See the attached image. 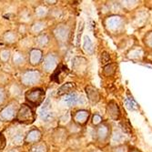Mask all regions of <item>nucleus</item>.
Here are the masks:
<instances>
[{
    "label": "nucleus",
    "mask_w": 152,
    "mask_h": 152,
    "mask_svg": "<svg viewBox=\"0 0 152 152\" xmlns=\"http://www.w3.org/2000/svg\"><path fill=\"white\" fill-rule=\"evenodd\" d=\"M125 104H126V107L130 110H134L137 107L136 102L134 101V99L132 98H127L125 100Z\"/></svg>",
    "instance_id": "31"
},
{
    "label": "nucleus",
    "mask_w": 152,
    "mask_h": 152,
    "mask_svg": "<svg viewBox=\"0 0 152 152\" xmlns=\"http://www.w3.org/2000/svg\"><path fill=\"white\" fill-rule=\"evenodd\" d=\"M132 152H137V151H136V150H133Z\"/></svg>",
    "instance_id": "43"
},
{
    "label": "nucleus",
    "mask_w": 152,
    "mask_h": 152,
    "mask_svg": "<svg viewBox=\"0 0 152 152\" xmlns=\"http://www.w3.org/2000/svg\"><path fill=\"white\" fill-rule=\"evenodd\" d=\"M29 152H48V147L44 142H38L30 148Z\"/></svg>",
    "instance_id": "22"
},
{
    "label": "nucleus",
    "mask_w": 152,
    "mask_h": 152,
    "mask_svg": "<svg viewBox=\"0 0 152 152\" xmlns=\"http://www.w3.org/2000/svg\"><path fill=\"white\" fill-rule=\"evenodd\" d=\"M4 41L8 44H11V43H14V42H16V40H17V34L16 32H14V31H7L4 34Z\"/></svg>",
    "instance_id": "24"
},
{
    "label": "nucleus",
    "mask_w": 152,
    "mask_h": 152,
    "mask_svg": "<svg viewBox=\"0 0 152 152\" xmlns=\"http://www.w3.org/2000/svg\"><path fill=\"white\" fill-rule=\"evenodd\" d=\"M146 43L149 46V47H151L152 48V32L151 33H149L148 36H147V37H146Z\"/></svg>",
    "instance_id": "37"
},
{
    "label": "nucleus",
    "mask_w": 152,
    "mask_h": 152,
    "mask_svg": "<svg viewBox=\"0 0 152 152\" xmlns=\"http://www.w3.org/2000/svg\"><path fill=\"white\" fill-rule=\"evenodd\" d=\"M11 93H12L13 95L17 96V95H18V94L20 93V90H19V88L15 85V86H13V87L11 88Z\"/></svg>",
    "instance_id": "38"
},
{
    "label": "nucleus",
    "mask_w": 152,
    "mask_h": 152,
    "mask_svg": "<svg viewBox=\"0 0 152 152\" xmlns=\"http://www.w3.org/2000/svg\"><path fill=\"white\" fill-rule=\"evenodd\" d=\"M101 120H102V118H101V117H100L99 115L95 114V115L93 116L92 122H93V124H95V125H98V124H99V123L101 122Z\"/></svg>",
    "instance_id": "35"
},
{
    "label": "nucleus",
    "mask_w": 152,
    "mask_h": 152,
    "mask_svg": "<svg viewBox=\"0 0 152 152\" xmlns=\"http://www.w3.org/2000/svg\"><path fill=\"white\" fill-rule=\"evenodd\" d=\"M1 127H2V125H1V123H0V129H1Z\"/></svg>",
    "instance_id": "42"
},
{
    "label": "nucleus",
    "mask_w": 152,
    "mask_h": 152,
    "mask_svg": "<svg viewBox=\"0 0 152 152\" xmlns=\"http://www.w3.org/2000/svg\"><path fill=\"white\" fill-rule=\"evenodd\" d=\"M46 3H50L51 5H54L55 3H57V1H46Z\"/></svg>",
    "instance_id": "40"
},
{
    "label": "nucleus",
    "mask_w": 152,
    "mask_h": 152,
    "mask_svg": "<svg viewBox=\"0 0 152 152\" xmlns=\"http://www.w3.org/2000/svg\"><path fill=\"white\" fill-rule=\"evenodd\" d=\"M18 111L17 103H10L7 107H5L1 111H0V120L9 122L12 121L15 117H17V113Z\"/></svg>",
    "instance_id": "4"
},
{
    "label": "nucleus",
    "mask_w": 152,
    "mask_h": 152,
    "mask_svg": "<svg viewBox=\"0 0 152 152\" xmlns=\"http://www.w3.org/2000/svg\"><path fill=\"white\" fill-rule=\"evenodd\" d=\"M69 33H70L69 27L65 24L58 25L53 30L54 37H56V39L61 44H64L66 42L68 37H69Z\"/></svg>",
    "instance_id": "5"
},
{
    "label": "nucleus",
    "mask_w": 152,
    "mask_h": 152,
    "mask_svg": "<svg viewBox=\"0 0 152 152\" xmlns=\"http://www.w3.org/2000/svg\"><path fill=\"white\" fill-rule=\"evenodd\" d=\"M58 64V58L56 54L49 53L47 55V57L44 59L43 62V69L46 72H52L55 70Z\"/></svg>",
    "instance_id": "6"
},
{
    "label": "nucleus",
    "mask_w": 152,
    "mask_h": 152,
    "mask_svg": "<svg viewBox=\"0 0 152 152\" xmlns=\"http://www.w3.org/2000/svg\"><path fill=\"white\" fill-rule=\"evenodd\" d=\"M67 75H68L67 67L65 66H58L57 69L54 71V73L52 75V80L60 84Z\"/></svg>",
    "instance_id": "10"
},
{
    "label": "nucleus",
    "mask_w": 152,
    "mask_h": 152,
    "mask_svg": "<svg viewBox=\"0 0 152 152\" xmlns=\"http://www.w3.org/2000/svg\"><path fill=\"white\" fill-rule=\"evenodd\" d=\"M23 140H24V139H23V131L22 130L17 131L12 137V142L15 145H21L23 143Z\"/></svg>",
    "instance_id": "25"
},
{
    "label": "nucleus",
    "mask_w": 152,
    "mask_h": 152,
    "mask_svg": "<svg viewBox=\"0 0 152 152\" xmlns=\"http://www.w3.org/2000/svg\"><path fill=\"white\" fill-rule=\"evenodd\" d=\"M116 70V66L114 64H109L105 66L104 68V74L107 76H111L112 74L115 73Z\"/></svg>",
    "instance_id": "30"
},
{
    "label": "nucleus",
    "mask_w": 152,
    "mask_h": 152,
    "mask_svg": "<svg viewBox=\"0 0 152 152\" xmlns=\"http://www.w3.org/2000/svg\"><path fill=\"white\" fill-rule=\"evenodd\" d=\"M43 58V52L39 48H33L29 52V63L32 66L38 65Z\"/></svg>",
    "instance_id": "12"
},
{
    "label": "nucleus",
    "mask_w": 152,
    "mask_h": 152,
    "mask_svg": "<svg viewBox=\"0 0 152 152\" xmlns=\"http://www.w3.org/2000/svg\"><path fill=\"white\" fill-rule=\"evenodd\" d=\"M9 152H16V150H11V151H9Z\"/></svg>",
    "instance_id": "41"
},
{
    "label": "nucleus",
    "mask_w": 152,
    "mask_h": 152,
    "mask_svg": "<svg viewBox=\"0 0 152 152\" xmlns=\"http://www.w3.org/2000/svg\"><path fill=\"white\" fill-rule=\"evenodd\" d=\"M36 42L40 47H46L49 43V37L47 34L42 33L37 36V37L36 38Z\"/></svg>",
    "instance_id": "21"
},
{
    "label": "nucleus",
    "mask_w": 152,
    "mask_h": 152,
    "mask_svg": "<svg viewBox=\"0 0 152 152\" xmlns=\"http://www.w3.org/2000/svg\"><path fill=\"white\" fill-rule=\"evenodd\" d=\"M72 68L77 74H84L88 68V60L83 57H75L72 59Z\"/></svg>",
    "instance_id": "7"
},
{
    "label": "nucleus",
    "mask_w": 152,
    "mask_h": 152,
    "mask_svg": "<svg viewBox=\"0 0 152 152\" xmlns=\"http://www.w3.org/2000/svg\"><path fill=\"white\" fill-rule=\"evenodd\" d=\"M12 61L13 63L15 64L16 66H20L22 64H24L25 62V58H24V55L18 51L15 52L13 54V57H12Z\"/></svg>",
    "instance_id": "23"
},
{
    "label": "nucleus",
    "mask_w": 152,
    "mask_h": 152,
    "mask_svg": "<svg viewBox=\"0 0 152 152\" xmlns=\"http://www.w3.org/2000/svg\"><path fill=\"white\" fill-rule=\"evenodd\" d=\"M83 49L85 50V52H87L88 54L92 55L94 53V46L92 41L90 40L89 37L85 36L84 38H83Z\"/></svg>",
    "instance_id": "19"
},
{
    "label": "nucleus",
    "mask_w": 152,
    "mask_h": 152,
    "mask_svg": "<svg viewBox=\"0 0 152 152\" xmlns=\"http://www.w3.org/2000/svg\"><path fill=\"white\" fill-rule=\"evenodd\" d=\"M109 60H110V57H109L108 53L107 52H103L101 54V63L103 65H106V64H107L109 62Z\"/></svg>",
    "instance_id": "33"
},
{
    "label": "nucleus",
    "mask_w": 152,
    "mask_h": 152,
    "mask_svg": "<svg viewBox=\"0 0 152 152\" xmlns=\"http://www.w3.org/2000/svg\"><path fill=\"white\" fill-rule=\"evenodd\" d=\"M42 137V133L37 129H31L28 133L25 136L24 141L26 144H36L38 143Z\"/></svg>",
    "instance_id": "9"
},
{
    "label": "nucleus",
    "mask_w": 152,
    "mask_h": 152,
    "mask_svg": "<svg viewBox=\"0 0 152 152\" xmlns=\"http://www.w3.org/2000/svg\"><path fill=\"white\" fill-rule=\"evenodd\" d=\"M41 75L37 70H26L21 76V83L24 86L29 87L39 82Z\"/></svg>",
    "instance_id": "3"
},
{
    "label": "nucleus",
    "mask_w": 152,
    "mask_h": 152,
    "mask_svg": "<svg viewBox=\"0 0 152 152\" xmlns=\"http://www.w3.org/2000/svg\"><path fill=\"white\" fill-rule=\"evenodd\" d=\"M45 96H46L45 90L39 88L31 89L29 91L26 92L25 94L26 100L28 102L29 105L36 107L42 104V102L45 99Z\"/></svg>",
    "instance_id": "2"
},
{
    "label": "nucleus",
    "mask_w": 152,
    "mask_h": 152,
    "mask_svg": "<svg viewBox=\"0 0 152 152\" xmlns=\"http://www.w3.org/2000/svg\"><path fill=\"white\" fill-rule=\"evenodd\" d=\"M124 140V137L120 132H115L113 137H112V141L113 143H118L121 142Z\"/></svg>",
    "instance_id": "32"
},
{
    "label": "nucleus",
    "mask_w": 152,
    "mask_h": 152,
    "mask_svg": "<svg viewBox=\"0 0 152 152\" xmlns=\"http://www.w3.org/2000/svg\"><path fill=\"white\" fill-rule=\"evenodd\" d=\"M107 112L108 114V116L114 120H117L119 118V108L118 107V104L114 101H110L107 104Z\"/></svg>",
    "instance_id": "13"
},
{
    "label": "nucleus",
    "mask_w": 152,
    "mask_h": 152,
    "mask_svg": "<svg viewBox=\"0 0 152 152\" xmlns=\"http://www.w3.org/2000/svg\"><path fill=\"white\" fill-rule=\"evenodd\" d=\"M95 152H99V151H95Z\"/></svg>",
    "instance_id": "44"
},
{
    "label": "nucleus",
    "mask_w": 152,
    "mask_h": 152,
    "mask_svg": "<svg viewBox=\"0 0 152 152\" xmlns=\"http://www.w3.org/2000/svg\"><path fill=\"white\" fill-rule=\"evenodd\" d=\"M76 84L73 82H66L63 84L58 89V96H64L72 93L76 89Z\"/></svg>",
    "instance_id": "15"
},
{
    "label": "nucleus",
    "mask_w": 152,
    "mask_h": 152,
    "mask_svg": "<svg viewBox=\"0 0 152 152\" xmlns=\"http://www.w3.org/2000/svg\"><path fill=\"white\" fill-rule=\"evenodd\" d=\"M45 28V24L41 21H37L35 22L32 26H31V31L33 33H36V34H38L40 32H42L43 29Z\"/></svg>",
    "instance_id": "26"
},
{
    "label": "nucleus",
    "mask_w": 152,
    "mask_h": 152,
    "mask_svg": "<svg viewBox=\"0 0 152 152\" xmlns=\"http://www.w3.org/2000/svg\"><path fill=\"white\" fill-rule=\"evenodd\" d=\"M122 25V19L119 17H111L107 20V26L109 29L117 30Z\"/></svg>",
    "instance_id": "16"
},
{
    "label": "nucleus",
    "mask_w": 152,
    "mask_h": 152,
    "mask_svg": "<svg viewBox=\"0 0 152 152\" xmlns=\"http://www.w3.org/2000/svg\"><path fill=\"white\" fill-rule=\"evenodd\" d=\"M83 30H84V22L82 20L79 22L78 25V28H77V46L78 47L80 44V39H81V36L83 33Z\"/></svg>",
    "instance_id": "29"
},
{
    "label": "nucleus",
    "mask_w": 152,
    "mask_h": 152,
    "mask_svg": "<svg viewBox=\"0 0 152 152\" xmlns=\"http://www.w3.org/2000/svg\"><path fill=\"white\" fill-rule=\"evenodd\" d=\"M7 146V140H6V137L0 133V151H2Z\"/></svg>",
    "instance_id": "34"
},
{
    "label": "nucleus",
    "mask_w": 152,
    "mask_h": 152,
    "mask_svg": "<svg viewBox=\"0 0 152 152\" xmlns=\"http://www.w3.org/2000/svg\"><path fill=\"white\" fill-rule=\"evenodd\" d=\"M89 117V112L87 110H78L77 111L73 117L75 123L78 124V125H84L87 123Z\"/></svg>",
    "instance_id": "14"
},
{
    "label": "nucleus",
    "mask_w": 152,
    "mask_h": 152,
    "mask_svg": "<svg viewBox=\"0 0 152 152\" xmlns=\"http://www.w3.org/2000/svg\"><path fill=\"white\" fill-rule=\"evenodd\" d=\"M6 99V91L3 88H0V105Z\"/></svg>",
    "instance_id": "36"
},
{
    "label": "nucleus",
    "mask_w": 152,
    "mask_h": 152,
    "mask_svg": "<svg viewBox=\"0 0 152 152\" xmlns=\"http://www.w3.org/2000/svg\"><path fill=\"white\" fill-rule=\"evenodd\" d=\"M108 127L107 125H100L98 127V129H96V137L99 141H104L107 139L108 137Z\"/></svg>",
    "instance_id": "18"
},
{
    "label": "nucleus",
    "mask_w": 152,
    "mask_h": 152,
    "mask_svg": "<svg viewBox=\"0 0 152 152\" xmlns=\"http://www.w3.org/2000/svg\"><path fill=\"white\" fill-rule=\"evenodd\" d=\"M11 57V53L7 49H3L0 52V60L2 62H7L10 59Z\"/></svg>",
    "instance_id": "27"
},
{
    "label": "nucleus",
    "mask_w": 152,
    "mask_h": 152,
    "mask_svg": "<svg viewBox=\"0 0 152 152\" xmlns=\"http://www.w3.org/2000/svg\"><path fill=\"white\" fill-rule=\"evenodd\" d=\"M16 119L18 120V122L21 124L30 125V124L34 123L36 120V114L29 105L23 104L18 108Z\"/></svg>",
    "instance_id": "1"
},
{
    "label": "nucleus",
    "mask_w": 152,
    "mask_h": 152,
    "mask_svg": "<svg viewBox=\"0 0 152 152\" xmlns=\"http://www.w3.org/2000/svg\"><path fill=\"white\" fill-rule=\"evenodd\" d=\"M115 152H126V149H125V148H123V147H119V148H116Z\"/></svg>",
    "instance_id": "39"
},
{
    "label": "nucleus",
    "mask_w": 152,
    "mask_h": 152,
    "mask_svg": "<svg viewBox=\"0 0 152 152\" xmlns=\"http://www.w3.org/2000/svg\"><path fill=\"white\" fill-rule=\"evenodd\" d=\"M78 100H79V96L75 92H72L70 94L66 95L64 99V101L68 106H74L76 104H78Z\"/></svg>",
    "instance_id": "20"
},
{
    "label": "nucleus",
    "mask_w": 152,
    "mask_h": 152,
    "mask_svg": "<svg viewBox=\"0 0 152 152\" xmlns=\"http://www.w3.org/2000/svg\"><path fill=\"white\" fill-rule=\"evenodd\" d=\"M53 140L55 142H63L66 140V130L62 128H58L53 133Z\"/></svg>",
    "instance_id": "17"
},
{
    "label": "nucleus",
    "mask_w": 152,
    "mask_h": 152,
    "mask_svg": "<svg viewBox=\"0 0 152 152\" xmlns=\"http://www.w3.org/2000/svg\"><path fill=\"white\" fill-rule=\"evenodd\" d=\"M86 93H87L88 99L91 104H96L99 101L100 95L96 88H94L92 86H87L86 87Z\"/></svg>",
    "instance_id": "11"
},
{
    "label": "nucleus",
    "mask_w": 152,
    "mask_h": 152,
    "mask_svg": "<svg viewBox=\"0 0 152 152\" xmlns=\"http://www.w3.org/2000/svg\"><path fill=\"white\" fill-rule=\"evenodd\" d=\"M35 13H36L37 17H38V18H43V17H45L47 14H48V9L45 7H43V6H39V7H37L36 8Z\"/></svg>",
    "instance_id": "28"
},
{
    "label": "nucleus",
    "mask_w": 152,
    "mask_h": 152,
    "mask_svg": "<svg viewBox=\"0 0 152 152\" xmlns=\"http://www.w3.org/2000/svg\"><path fill=\"white\" fill-rule=\"evenodd\" d=\"M39 115H40L41 119L45 122L51 121L54 118V112L51 109V102L49 99H47L46 102L44 103L43 107H41Z\"/></svg>",
    "instance_id": "8"
}]
</instances>
